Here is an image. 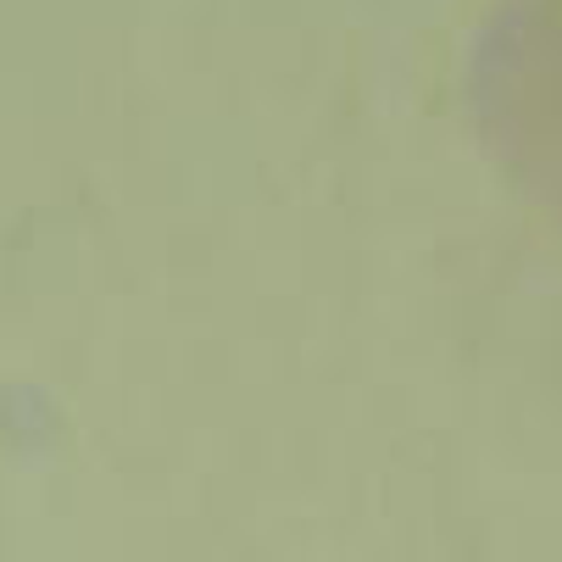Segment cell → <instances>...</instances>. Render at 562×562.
Returning a JSON list of instances; mask_svg holds the SVG:
<instances>
[{
    "mask_svg": "<svg viewBox=\"0 0 562 562\" xmlns=\"http://www.w3.org/2000/svg\"><path fill=\"white\" fill-rule=\"evenodd\" d=\"M462 106L496 173L562 223V0H502L479 23Z\"/></svg>",
    "mask_w": 562,
    "mask_h": 562,
    "instance_id": "cell-1",
    "label": "cell"
}]
</instances>
